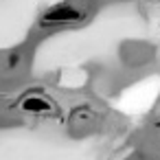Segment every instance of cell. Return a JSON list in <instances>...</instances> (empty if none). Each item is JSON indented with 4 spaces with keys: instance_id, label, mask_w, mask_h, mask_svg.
Listing matches in <instances>:
<instances>
[{
    "instance_id": "1",
    "label": "cell",
    "mask_w": 160,
    "mask_h": 160,
    "mask_svg": "<svg viewBox=\"0 0 160 160\" xmlns=\"http://www.w3.org/2000/svg\"><path fill=\"white\" fill-rule=\"evenodd\" d=\"M81 18V11L75 9L72 5H57L53 9H48L42 18V24L44 27H64V24H72Z\"/></svg>"
}]
</instances>
